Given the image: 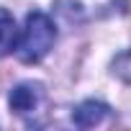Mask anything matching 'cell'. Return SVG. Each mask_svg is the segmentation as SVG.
<instances>
[{"label":"cell","mask_w":131,"mask_h":131,"mask_svg":"<svg viewBox=\"0 0 131 131\" xmlns=\"http://www.w3.org/2000/svg\"><path fill=\"white\" fill-rule=\"evenodd\" d=\"M54 41H57V28H54L51 18L46 13H41V10H34V13H28L23 34H21V39L16 44L18 59L26 62V64L41 62L51 51Z\"/></svg>","instance_id":"6da1fadb"},{"label":"cell","mask_w":131,"mask_h":131,"mask_svg":"<svg viewBox=\"0 0 131 131\" xmlns=\"http://www.w3.org/2000/svg\"><path fill=\"white\" fill-rule=\"evenodd\" d=\"M41 100H44V88H41L39 82H21V85H16V88L10 90V98H8L10 108H13L18 116L34 113V111L41 105Z\"/></svg>","instance_id":"7a4b0ae2"},{"label":"cell","mask_w":131,"mask_h":131,"mask_svg":"<svg viewBox=\"0 0 131 131\" xmlns=\"http://www.w3.org/2000/svg\"><path fill=\"white\" fill-rule=\"evenodd\" d=\"M108 113H111V108L105 103H100V100H85V103H80L72 111V121L77 126H82V128H90V126H98L100 121H105Z\"/></svg>","instance_id":"3957f363"},{"label":"cell","mask_w":131,"mask_h":131,"mask_svg":"<svg viewBox=\"0 0 131 131\" xmlns=\"http://www.w3.org/2000/svg\"><path fill=\"white\" fill-rule=\"evenodd\" d=\"M16 44H18L16 21L5 8H0V57H5L10 49H16Z\"/></svg>","instance_id":"277c9868"},{"label":"cell","mask_w":131,"mask_h":131,"mask_svg":"<svg viewBox=\"0 0 131 131\" xmlns=\"http://www.w3.org/2000/svg\"><path fill=\"white\" fill-rule=\"evenodd\" d=\"M113 75L131 85V49L121 51V54L113 59Z\"/></svg>","instance_id":"5b68a950"}]
</instances>
